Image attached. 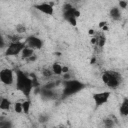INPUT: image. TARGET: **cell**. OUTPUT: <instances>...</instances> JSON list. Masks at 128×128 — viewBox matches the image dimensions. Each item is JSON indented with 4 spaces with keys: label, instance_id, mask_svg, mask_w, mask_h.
<instances>
[{
    "label": "cell",
    "instance_id": "cell-24",
    "mask_svg": "<svg viewBox=\"0 0 128 128\" xmlns=\"http://www.w3.org/2000/svg\"><path fill=\"white\" fill-rule=\"evenodd\" d=\"M69 71V68L67 66H62V74L63 73H67Z\"/></svg>",
    "mask_w": 128,
    "mask_h": 128
},
{
    "label": "cell",
    "instance_id": "cell-21",
    "mask_svg": "<svg viewBox=\"0 0 128 128\" xmlns=\"http://www.w3.org/2000/svg\"><path fill=\"white\" fill-rule=\"evenodd\" d=\"M12 124L10 123V121L8 120H0V128H7V127H11Z\"/></svg>",
    "mask_w": 128,
    "mask_h": 128
},
{
    "label": "cell",
    "instance_id": "cell-2",
    "mask_svg": "<svg viewBox=\"0 0 128 128\" xmlns=\"http://www.w3.org/2000/svg\"><path fill=\"white\" fill-rule=\"evenodd\" d=\"M101 79L103 81V83L112 89H116L118 88L122 81H123V77L121 75V73L114 71V70H106L102 73L101 75Z\"/></svg>",
    "mask_w": 128,
    "mask_h": 128
},
{
    "label": "cell",
    "instance_id": "cell-22",
    "mask_svg": "<svg viewBox=\"0 0 128 128\" xmlns=\"http://www.w3.org/2000/svg\"><path fill=\"white\" fill-rule=\"evenodd\" d=\"M5 46H6V42H5V39H4L3 35L0 33V49H3Z\"/></svg>",
    "mask_w": 128,
    "mask_h": 128
},
{
    "label": "cell",
    "instance_id": "cell-5",
    "mask_svg": "<svg viewBox=\"0 0 128 128\" xmlns=\"http://www.w3.org/2000/svg\"><path fill=\"white\" fill-rule=\"evenodd\" d=\"M26 46L25 41H11L9 43V45L6 47L5 50V55L6 56H17L21 53L22 49Z\"/></svg>",
    "mask_w": 128,
    "mask_h": 128
},
{
    "label": "cell",
    "instance_id": "cell-20",
    "mask_svg": "<svg viewBox=\"0 0 128 128\" xmlns=\"http://www.w3.org/2000/svg\"><path fill=\"white\" fill-rule=\"evenodd\" d=\"M15 29H16V32L18 34H22V33H25L26 32V27L23 24H17Z\"/></svg>",
    "mask_w": 128,
    "mask_h": 128
},
{
    "label": "cell",
    "instance_id": "cell-17",
    "mask_svg": "<svg viewBox=\"0 0 128 128\" xmlns=\"http://www.w3.org/2000/svg\"><path fill=\"white\" fill-rule=\"evenodd\" d=\"M30 107H31V102L30 100H25L22 102V110L25 114H28L29 113V110H30Z\"/></svg>",
    "mask_w": 128,
    "mask_h": 128
},
{
    "label": "cell",
    "instance_id": "cell-16",
    "mask_svg": "<svg viewBox=\"0 0 128 128\" xmlns=\"http://www.w3.org/2000/svg\"><path fill=\"white\" fill-rule=\"evenodd\" d=\"M51 69H52V71H53V74H55V75H57V76L62 75V66H61V64L55 62V63L52 64V68H51Z\"/></svg>",
    "mask_w": 128,
    "mask_h": 128
},
{
    "label": "cell",
    "instance_id": "cell-10",
    "mask_svg": "<svg viewBox=\"0 0 128 128\" xmlns=\"http://www.w3.org/2000/svg\"><path fill=\"white\" fill-rule=\"evenodd\" d=\"M34 8L40 12H42L43 14H46L48 16H52L54 13V8L50 3H40V4H36L34 5Z\"/></svg>",
    "mask_w": 128,
    "mask_h": 128
},
{
    "label": "cell",
    "instance_id": "cell-19",
    "mask_svg": "<svg viewBox=\"0 0 128 128\" xmlns=\"http://www.w3.org/2000/svg\"><path fill=\"white\" fill-rule=\"evenodd\" d=\"M14 110H15V112L18 113V114L22 113V112H23V110H22V102H19V101L15 102V103H14Z\"/></svg>",
    "mask_w": 128,
    "mask_h": 128
},
{
    "label": "cell",
    "instance_id": "cell-3",
    "mask_svg": "<svg viewBox=\"0 0 128 128\" xmlns=\"http://www.w3.org/2000/svg\"><path fill=\"white\" fill-rule=\"evenodd\" d=\"M85 87V84L81 81L75 80V79H68L63 80V91H62V97L66 98L69 96H72L78 92H80Z\"/></svg>",
    "mask_w": 128,
    "mask_h": 128
},
{
    "label": "cell",
    "instance_id": "cell-8",
    "mask_svg": "<svg viewBox=\"0 0 128 128\" xmlns=\"http://www.w3.org/2000/svg\"><path fill=\"white\" fill-rule=\"evenodd\" d=\"M110 95H111L110 91H103V92H98V93L93 94V100H94L95 105L97 107L104 105L109 100Z\"/></svg>",
    "mask_w": 128,
    "mask_h": 128
},
{
    "label": "cell",
    "instance_id": "cell-7",
    "mask_svg": "<svg viewBox=\"0 0 128 128\" xmlns=\"http://www.w3.org/2000/svg\"><path fill=\"white\" fill-rule=\"evenodd\" d=\"M93 37L91 39V43L98 48H103L106 43V36L104 34V31H96L93 34Z\"/></svg>",
    "mask_w": 128,
    "mask_h": 128
},
{
    "label": "cell",
    "instance_id": "cell-4",
    "mask_svg": "<svg viewBox=\"0 0 128 128\" xmlns=\"http://www.w3.org/2000/svg\"><path fill=\"white\" fill-rule=\"evenodd\" d=\"M80 16V11L75 8L71 3H66L63 5V18L72 26H76L77 18Z\"/></svg>",
    "mask_w": 128,
    "mask_h": 128
},
{
    "label": "cell",
    "instance_id": "cell-15",
    "mask_svg": "<svg viewBox=\"0 0 128 128\" xmlns=\"http://www.w3.org/2000/svg\"><path fill=\"white\" fill-rule=\"evenodd\" d=\"M110 16L113 20H119L121 18V11L118 7H113L110 10Z\"/></svg>",
    "mask_w": 128,
    "mask_h": 128
},
{
    "label": "cell",
    "instance_id": "cell-1",
    "mask_svg": "<svg viewBox=\"0 0 128 128\" xmlns=\"http://www.w3.org/2000/svg\"><path fill=\"white\" fill-rule=\"evenodd\" d=\"M15 75H16V78H15L16 89L18 91H20L26 98H29V96L32 92V89L34 88L32 78L29 77L25 72H23L22 70H19V69H17L15 71Z\"/></svg>",
    "mask_w": 128,
    "mask_h": 128
},
{
    "label": "cell",
    "instance_id": "cell-11",
    "mask_svg": "<svg viewBox=\"0 0 128 128\" xmlns=\"http://www.w3.org/2000/svg\"><path fill=\"white\" fill-rule=\"evenodd\" d=\"M117 123V119L114 115H110L109 117L103 119V126L104 127H107V128H111V127H114Z\"/></svg>",
    "mask_w": 128,
    "mask_h": 128
},
{
    "label": "cell",
    "instance_id": "cell-23",
    "mask_svg": "<svg viewBox=\"0 0 128 128\" xmlns=\"http://www.w3.org/2000/svg\"><path fill=\"white\" fill-rule=\"evenodd\" d=\"M119 6H120V8L125 9V8L127 7V2L124 1V0H120V2H119Z\"/></svg>",
    "mask_w": 128,
    "mask_h": 128
},
{
    "label": "cell",
    "instance_id": "cell-12",
    "mask_svg": "<svg viewBox=\"0 0 128 128\" xmlns=\"http://www.w3.org/2000/svg\"><path fill=\"white\" fill-rule=\"evenodd\" d=\"M34 49H32L31 47H29V46H25L23 49H22V51H21V57H22V59H28L29 57H31L32 55H34L35 53H34Z\"/></svg>",
    "mask_w": 128,
    "mask_h": 128
},
{
    "label": "cell",
    "instance_id": "cell-6",
    "mask_svg": "<svg viewBox=\"0 0 128 128\" xmlns=\"http://www.w3.org/2000/svg\"><path fill=\"white\" fill-rule=\"evenodd\" d=\"M0 82L4 85H11L14 82V71L10 68L0 70Z\"/></svg>",
    "mask_w": 128,
    "mask_h": 128
},
{
    "label": "cell",
    "instance_id": "cell-9",
    "mask_svg": "<svg viewBox=\"0 0 128 128\" xmlns=\"http://www.w3.org/2000/svg\"><path fill=\"white\" fill-rule=\"evenodd\" d=\"M26 45L31 47L32 49L34 50H38V49H41L43 47V40L35 35H31V36H28L26 38V41H25Z\"/></svg>",
    "mask_w": 128,
    "mask_h": 128
},
{
    "label": "cell",
    "instance_id": "cell-13",
    "mask_svg": "<svg viewBox=\"0 0 128 128\" xmlns=\"http://www.w3.org/2000/svg\"><path fill=\"white\" fill-rule=\"evenodd\" d=\"M119 111H120V114L123 116V117H126L128 116V98L125 97L120 105V108H119Z\"/></svg>",
    "mask_w": 128,
    "mask_h": 128
},
{
    "label": "cell",
    "instance_id": "cell-14",
    "mask_svg": "<svg viewBox=\"0 0 128 128\" xmlns=\"http://www.w3.org/2000/svg\"><path fill=\"white\" fill-rule=\"evenodd\" d=\"M11 108V102L9 99L5 98V97H1L0 98V109L4 110V111H9Z\"/></svg>",
    "mask_w": 128,
    "mask_h": 128
},
{
    "label": "cell",
    "instance_id": "cell-25",
    "mask_svg": "<svg viewBox=\"0 0 128 128\" xmlns=\"http://www.w3.org/2000/svg\"><path fill=\"white\" fill-rule=\"evenodd\" d=\"M0 83H1V82H0Z\"/></svg>",
    "mask_w": 128,
    "mask_h": 128
},
{
    "label": "cell",
    "instance_id": "cell-18",
    "mask_svg": "<svg viewBox=\"0 0 128 128\" xmlns=\"http://www.w3.org/2000/svg\"><path fill=\"white\" fill-rule=\"evenodd\" d=\"M53 75H54V74H53V71H52V69H50V68H44V69L42 70V76H43L44 78H46V79L51 78Z\"/></svg>",
    "mask_w": 128,
    "mask_h": 128
}]
</instances>
